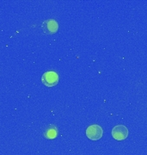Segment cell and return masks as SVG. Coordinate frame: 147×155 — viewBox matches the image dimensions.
Returning <instances> with one entry per match:
<instances>
[{"instance_id":"cell-2","label":"cell","mask_w":147,"mask_h":155,"mask_svg":"<svg viewBox=\"0 0 147 155\" xmlns=\"http://www.w3.org/2000/svg\"><path fill=\"white\" fill-rule=\"evenodd\" d=\"M103 135V129L98 124H93L87 127L86 136L91 140H98Z\"/></svg>"},{"instance_id":"cell-5","label":"cell","mask_w":147,"mask_h":155,"mask_svg":"<svg viewBox=\"0 0 147 155\" xmlns=\"http://www.w3.org/2000/svg\"><path fill=\"white\" fill-rule=\"evenodd\" d=\"M44 137L48 140H53L55 139L58 135V128L54 125H50L45 131L43 134Z\"/></svg>"},{"instance_id":"cell-1","label":"cell","mask_w":147,"mask_h":155,"mask_svg":"<svg viewBox=\"0 0 147 155\" xmlns=\"http://www.w3.org/2000/svg\"><path fill=\"white\" fill-rule=\"evenodd\" d=\"M41 83L47 87H54L59 83V75L54 71H48L41 76Z\"/></svg>"},{"instance_id":"cell-4","label":"cell","mask_w":147,"mask_h":155,"mask_svg":"<svg viewBox=\"0 0 147 155\" xmlns=\"http://www.w3.org/2000/svg\"><path fill=\"white\" fill-rule=\"evenodd\" d=\"M41 28L46 34L53 35V34L56 33L58 31L59 24L54 19H49V20H47L42 23Z\"/></svg>"},{"instance_id":"cell-3","label":"cell","mask_w":147,"mask_h":155,"mask_svg":"<svg viewBox=\"0 0 147 155\" xmlns=\"http://www.w3.org/2000/svg\"><path fill=\"white\" fill-rule=\"evenodd\" d=\"M112 136L114 140H123L128 136V129L124 125H117L112 129Z\"/></svg>"}]
</instances>
